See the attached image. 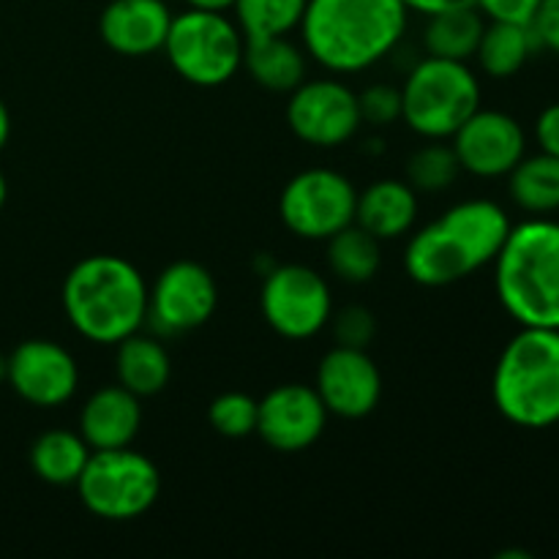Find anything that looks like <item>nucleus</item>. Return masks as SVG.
<instances>
[{
	"instance_id": "nucleus-3",
	"label": "nucleus",
	"mask_w": 559,
	"mask_h": 559,
	"mask_svg": "<svg viewBox=\"0 0 559 559\" xmlns=\"http://www.w3.org/2000/svg\"><path fill=\"white\" fill-rule=\"evenodd\" d=\"M66 320L93 344H118L147 322V282L118 254L76 262L60 289Z\"/></svg>"
},
{
	"instance_id": "nucleus-32",
	"label": "nucleus",
	"mask_w": 559,
	"mask_h": 559,
	"mask_svg": "<svg viewBox=\"0 0 559 559\" xmlns=\"http://www.w3.org/2000/svg\"><path fill=\"white\" fill-rule=\"evenodd\" d=\"M530 27H533L538 49H549V52L559 55V0H540L533 20H530Z\"/></svg>"
},
{
	"instance_id": "nucleus-18",
	"label": "nucleus",
	"mask_w": 559,
	"mask_h": 559,
	"mask_svg": "<svg viewBox=\"0 0 559 559\" xmlns=\"http://www.w3.org/2000/svg\"><path fill=\"white\" fill-rule=\"evenodd\" d=\"M142 429V399L123 385H104L80 409V435L91 451L129 448Z\"/></svg>"
},
{
	"instance_id": "nucleus-26",
	"label": "nucleus",
	"mask_w": 559,
	"mask_h": 559,
	"mask_svg": "<svg viewBox=\"0 0 559 559\" xmlns=\"http://www.w3.org/2000/svg\"><path fill=\"white\" fill-rule=\"evenodd\" d=\"M382 240L360 224H347L328 238V267L344 284H366L382 265Z\"/></svg>"
},
{
	"instance_id": "nucleus-5",
	"label": "nucleus",
	"mask_w": 559,
	"mask_h": 559,
	"mask_svg": "<svg viewBox=\"0 0 559 559\" xmlns=\"http://www.w3.org/2000/svg\"><path fill=\"white\" fill-rule=\"evenodd\" d=\"M495 407L519 429L559 424V331L522 328L502 347L491 377Z\"/></svg>"
},
{
	"instance_id": "nucleus-13",
	"label": "nucleus",
	"mask_w": 559,
	"mask_h": 559,
	"mask_svg": "<svg viewBox=\"0 0 559 559\" xmlns=\"http://www.w3.org/2000/svg\"><path fill=\"white\" fill-rule=\"evenodd\" d=\"M451 140L462 173L475 178H508V173L527 156V134L522 123L500 109L478 107Z\"/></svg>"
},
{
	"instance_id": "nucleus-37",
	"label": "nucleus",
	"mask_w": 559,
	"mask_h": 559,
	"mask_svg": "<svg viewBox=\"0 0 559 559\" xmlns=\"http://www.w3.org/2000/svg\"><path fill=\"white\" fill-rule=\"evenodd\" d=\"M191 9H211V11H229L235 0H186Z\"/></svg>"
},
{
	"instance_id": "nucleus-8",
	"label": "nucleus",
	"mask_w": 559,
	"mask_h": 559,
	"mask_svg": "<svg viewBox=\"0 0 559 559\" xmlns=\"http://www.w3.org/2000/svg\"><path fill=\"white\" fill-rule=\"evenodd\" d=\"M158 467L134 448L93 451L76 480V495L87 513L104 522H134L158 500Z\"/></svg>"
},
{
	"instance_id": "nucleus-39",
	"label": "nucleus",
	"mask_w": 559,
	"mask_h": 559,
	"mask_svg": "<svg viewBox=\"0 0 559 559\" xmlns=\"http://www.w3.org/2000/svg\"><path fill=\"white\" fill-rule=\"evenodd\" d=\"M5 369H9V358L0 355V382H5Z\"/></svg>"
},
{
	"instance_id": "nucleus-29",
	"label": "nucleus",
	"mask_w": 559,
	"mask_h": 559,
	"mask_svg": "<svg viewBox=\"0 0 559 559\" xmlns=\"http://www.w3.org/2000/svg\"><path fill=\"white\" fill-rule=\"evenodd\" d=\"M257 415H260V402L240 391L222 393L207 407L211 426L229 440H243V437L257 435Z\"/></svg>"
},
{
	"instance_id": "nucleus-10",
	"label": "nucleus",
	"mask_w": 559,
	"mask_h": 559,
	"mask_svg": "<svg viewBox=\"0 0 559 559\" xmlns=\"http://www.w3.org/2000/svg\"><path fill=\"white\" fill-rule=\"evenodd\" d=\"M358 189L336 169L311 167L295 175L278 197L284 227L304 240H328L355 222Z\"/></svg>"
},
{
	"instance_id": "nucleus-14",
	"label": "nucleus",
	"mask_w": 559,
	"mask_h": 559,
	"mask_svg": "<svg viewBox=\"0 0 559 559\" xmlns=\"http://www.w3.org/2000/svg\"><path fill=\"white\" fill-rule=\"evenodd\" d=\"M5 382L31 407L52 409L74 399L80 388V366L63 344L27 338L9 355Z\"/></svg>"
},
{
	"instance_id": "nucleus-9",
	"label": "nucleus",
	"mask_w": 559,
	"mask_h": 559,
	"mask_svg": "<svg viewBox=\"0 0 559 559\" xmlns=\"http://www.w3.org/2000/svg\"><path fill=\"white\" fill-rule=\"evenodd\" d=\"M260 309L273 333L289 342H306L331 322L333 295L314 267L287 262L265 273Z\"/></svg>"
},
{
	"instance_id": "nucleus-36",
	"label": "nucleus",
	"mask_w": 559,
	"mask_h": 559,
	"mask_svg": "<svg viewBox=\"0 0 559 559\" xmlns=\"http://www.w3.org/2000/svg\"><path fill=\"white\" fill-rule=\"evenodd\" d=\"M9 136H11V115H9V107H5V102L0 98V151L9 145Z\"/></svg>"
},
{
	"instance_id": "nucleus-34",
	"label": "nucleus",
	"mask_w": 559,
	"mask_h": 559,
	"mask_svg": "<svg viewBox=\"0 0 559 559\" xmlns=\"http://www.w3.org/2000/svg\"><path fill=\"white\" fill-rule=\"evenodd\" d=\"M535 142H538L540 153L559 158V102L549 104L535 120Z\"/></svg>"
},
{
	"instance_id": "nucleus-19",
	"label": "nucleus",
	"mask_w": 559,
	"mask_h": 559,
	"mask_svg": "<svg viewBox=\"0 0 559 559\" xmlns=\"http://www.w3.org/2000/svg\"><path fill=\"white\" fill-rule=\"evenodd\" d=\"M418 222V191L399 178L374 180L366 191H358L355 224L380 240L404 238Z\"/></svg>"
},
{
	"instance_id": "nucleus-7",
	"label": "nucleus",
	"mask_w": 559,
	"mask_h": 559,
	"mask_svg": "<svg viewBox=\"0 0 559 559\" xmlns=\"http://www.w3.org/2000/svg\"><path fill=\"white\" fill-rule=\"evenodd\" d=\"M246 38L227 11L186 9L173 14L164 55L180 80L197 87L227 85L243 69Z\"/></svg>"
},
{
	"instance_id": "nucleus-4",
	"label": "nucleus",
	"mask_w": 559,
	"mask_h": 559,
	"mask_svg": "<svg viewBox=\"0 0 559 559\" xmlns=\"http://www.w3.org/2000/svg\"><path fill=\"white\" fill-rule=\"evenodd\" d=\"M495 287L519 325L559 331V222L533 216L513 224L495 260Z\"/></svg>"
},
{
	"instance_id": "nucleus-17",
	"label": "nucleus",
	"mask_w": 559,
	"mask_h": 559,
	"mask_svg": "<svg viewBox=\"0 0 559 559\" xmlns=\"http://www.w3.org/2000/svg\"><path fill=\"white\" fill-rule=\"evenodd\" d=\"M173 11L164 0H109L98 16L102 41L123 58H145L164 49Z\"/></svg>"
},
{
	"instance_id": "nucleus-27",
	"label": "nucleus",
	"mask_w": 559,
	"mask_h": 559,
	"mask_svg": "<svg viewBox=\"0 0 559 559\" xmlns=\"http://www.w3.org/2000/svg\"><path fill=\"white\" fill-rule=\"evenodd\" d=\"M309 0H235V22L243 38L289 36L298 31Z\"/></svg>"
},
{
	"instance_id": "nucleus-38",
	"label": "nucleus",
	"mask_w": 559,
	"mask_h": 559,
	"mask_svg": "<svg viewBox=\"0 0 559 559\" xmlns=\"http://www.w3.org/2000/svg\"><path fill=\"white\" fill-rule=\"evenodd\" d=\"M5 200H9V183H5V175L0 173V207L5 205Z\"/></svg>"
},
{
	"instance_id": "nucleus-1",
	"label": "nucleus",
	"mask_w": 559,
	"mask_h": 559,
	"mask_svg": "<svg viewBox=\"0 0 559 559\" xmlns=\"http://www.w3.org/2000/svg\"><path fill=\"white\" fill-rule=\"evenodd\" d=\"M513 222L491 200H464L426 224L404 249V271L420 287H451L491 265Z\"/></svg>"
},
{
	"instance_id": "nucleus-11",
	"label": "nucleus",
	"mask_w": 559,
	"mask_h": 559,
	"mask_svg": "<svg viewBox=\"0 0 559 559\" xmlns=\"http://www.w3.org/2000/svg\"><path fill=\"white\" fill-rule=\"evenodd\" d=\"M216 306V278L200 262H173L158 273L153 287H147V320L162 336L197 331L211 320Z\"/></svg>"
},
{
	"instance_id": "nucleus-25",
	"label": "nucleus",
	"mask_w": 559,
	"mask_h": 559,
	"mask_svg": "<svg viewBox=\"0 0 559 559\" xmlns=\"http://www.w3.org/2000/svg\"><path fill=\"white\" fill-rule=\"evenodd\" d=\"M508 191L530 216H551L559 211V158L549 153L524 156L508 173Z\"/></svg>"
},
{
	"instance_id": "nucleus-12",
	"label": "nucleus",
	"mask_w": 559,
	"mask_h": 559,
	"mask_svg": "<svg viewBox=\"0 0 559 559\" xmlns=\"http://www.w3.org/2000/svg\"><path fill=\"white\" fill-rule=\"evenodd\" d=\"M287 126L311 147H338L360 131L358 93L338 80H304L287 102Z\"/></svg>"
},
{
	"instance_id": "nucleus-20",
	"label": "nucleus",
	"mask_w": 559,
	"mask_h": 559,
	"mask_svg": "<svg viewBox=\"0 0 559 559\" xmlns=\"http://www.w3.org/2000/svg\"><path fill=\"white\" fill-rule=\"evenodd\" d=\"M115 380L140 399L158 396L169 385L173 360L162 338L147 333H131L115 344Z\"/></svg>"
},
{
	"instance_id": "nucleus-2",
	"label": "nucleus",
	"mask_w": 559,
	"mask_h": 559,
	"mask_svg": "<svg viewBox=\"0 0 559 559\" xmlns=\"http://www.w3.org/2000/svg\"><path fill=\"white\" fill-rule=\"evenodd\" d=\"M407 16L402 0H309L300 36L322 69L360 74L402 44Z\"/></svg>"
},
{
	"instance_id": "nucleus-6",
	"label": "nucleus",
	"mask_w": 559,
	"mask_h": 559,
	"mask_svg": "<svg viewBox=\"0 0 559 559\" xmlns=\"http://www.w3.org/2000/svg\"><path fill=\"white\" fill-rule=\"evenodd\" d=\"M480 107V82L462 60L426 55L402 85V120L424 140H451Z\"/></svg>"
},
{
	"instance_id": "nucleus-31",
	"label": "nucleus",
	"mask_w": 559,
	"mask_h": 559,
	"mask_svg": "<svg viewBox=\"0 0 559 559\" xmlns=\"http://www.w3.org/2000/svg\"><path fill=\"white\" fill-rule=\"evenodd\" d=\"M331 320L333 336H336V344H342V347L366 349L377 333L374 314L369 309H364V306H347V309L338 311Z\"/></svg>"
},
{
	"instance_id": "nucleus-21",
	"label": "nucleus",
	"mask_w": 559,
	"mask_h": 559,
	"mask_svg": "<svg viewBox=\"0 0 559 559\" xmlns=\"http://www.w3.org/2000/svg\"><path fill=\"white\" fill-rule=\"evenodd\" d=\"M306 49L289 36L246 38L243 69L260 87L273 93H293L306 80Z\"/></svg>"
},
{
	"instance_id": "nucleus-23",
	"label": "nucleus",
	"mask_w": 559,
	"mask_h": 559,
	"mask_svg": "<svg viewBox=\"0 0 559 559\" xmlns=\"http://www.w3.org/2000/svg\"><path fill=\"white\" fill-rule=\"evenodd\" d=\"M538 49L530 22H500L489 20L478 44V66L495 80H508L519 74Z\"/></svg>"
},
{
	"instance_id": "nucleus-16",
	"label": "nucleus",
	"mask_w": 559,
	"mask_h": 559,
	"mask_svg": "<svg viewBox=\"0 0 559 559\" xmlns=\"http://www.w3.org/2000/svg\"><path fill=\"white\" fill-rule=\"evenodd\" d=\"M314 391L331 415L360 420L377 409L382 399V374L371 355L360 347H336L317 366Z\"/></svg>"
},
{
	"instance_id": "nucleus-30",
	"label": "nucleus",
	"mask_w": 559,
	"mask_h": 559,
	"mask_svg": "<svg viewBox=\"0 0 559 559\" xmlns=\"http://www.w3.org/2000/svg\"><path fill=\"white\" fill-rule=\"evenodd\" d=\"M360 120L369 126H391L402 120V87L369 85L358 93Z\"/></svg>"
},
{
	"instance_id": "nucleus-28",
	"label": "nucleus",
	"mask_w": 559,
	"mask_h": 559,
	"mask_svg": "<svg viewBox=\"0 0 559 559\" xmlns=\"http://www.w3.org/2000/svg\"><path fill=\"white\" fill-rule=\"evenodd\" d=\"M459 158L445 140H429V145L418 147L404 164V180L418 194H440L459 178Z\"/></svg>"
},
{
	"instance_id": "nucleus-35",
	"label": "nucleus",
	"mask_w": 559,
	"mask_h": 559,
	"mask_svg": "<svg viewBox=\"0 0 559 559\" xmlns=\"http://www.w3.org/2000/svg\"><path fill=\"white\" fill-rule=\"evenodd\" d=\"M404 9L415 11V14H442L451 9H464V5H475V0H402Z\"/></svg>"
},
{
	"instance_id": "nucleus-24",
	"label": "nucleus",
	"mask_w": 559,
	"mask_h": 559,
	"mask_svg": "<svg viewBox=\"0 0 559 559\" xmlns=\"http://www.w3.org/2000/svg\"><path fill=\"white\" fill-rule=\"evenodd\" d=\"M486 20L475 5L431 14L424 27V49L431 58L462 60L467 63L478 52Z\"/></svg>"
},
{
	"instance_id": "nucleus-22",
	"label": "nucleus",
	"mask_w": 559,
	"mask_h": 559,
	"mask_svg": "<svg viewBox=\"0 0 559 559\" xmlns=\"http://www.w3.org/2000/svg\"><path fill=\"white\" fill-rule=\"evenodd\" d=\"M91 445L82 440L80 431L52 429L36 437L31 445V469L38 480L49 486H76L87 459H91Z\"/></svg>"
},
{
	"instance_id": "nucleus-15",
	"label": "nucleus",
	"mask_w": 559,
	"mask_h": 559,
	"mask_svg": "<svg viewBox=\"0 0 559 559\" xmlns=\"http://www.w3.org/2000/svg\"><path fill=\"white\" fill-rule=\"evenodd\" d=\"M331 413L322 404L314 385L284 382L260 399L257 435L278 453L309 451L322 435Z\"/></svg>"
},
{
	"instance_id": "nucleus-33",
	"label": "nucleus",
	"mask_w": 559,
	"mask_h": 559,
	"mask_svg": "<svg viewBox=\"0 0 559 559\" xmlns=\"http://www.w3.org/2000/svg\"><path fill=\"white\" fill-rule=\"evenodd\" d=\"M540 0H475V9L489 20L530 22Z\"/></svg>"
}]
</instances>
